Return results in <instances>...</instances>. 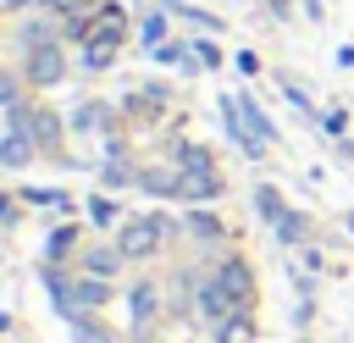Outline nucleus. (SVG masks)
I'll list each match as a JSON object with an SVG mask.
<instances>
[{
    "label": "nucleus",
    "instance_id": "obj_1",
    "mask_svg": "<svg viewBox=\"0 0 354 343\" xmlns=\"http://www.w3.org/2000/svg\"><path fill=\"white\" fill-rule=\"evenodd\" d=\"M166 232H171L166 216H133V221L122 227V254H155Z\"/></svg>",
    "mask_w": 354,
    "mask_h": 343
},
{
    "label": "nucleus",
    "instance_id": "obj_2",
    "mask_svg": "<svg viewBox=\"0 0 354 343\" xmlns=\"http://www.w3.org/2000/svg\"><path fill=\"white\" fill-rule=\"evenodd\" d=\"M216 282H221V293H227V304H232V310H249V293H254V282H249V266H243V260H227Z\"/></svg>",
    "mask_w": 354,
    "mask_h": 343
},
{
    "label": "nucleus",
    "instance_id": "obj_3",
    "mask_svg": "<svg viewBox=\"0 0 354 343\" xmlns=\"http://www.w3.org/2000/svg\"><path fill=\"white\" fill-rule=\"evenodd\" d=\"M238 116H243V133H249V155H260L277 133H271V122H266V111L254 105V100H238Z\"/></svg>",
    "mask_w": 354,
    "mask_h": 343
},
{
    "label": "nucleus",
    "instance_id": "obj_4",
    "mask_svg": "<svg viewBox=\"0 0 354 343\" xmlns=\"http://www.w3.org/2000/svg\"><path fill=\"white\" fill-rule=\"evenodd\" d=\"M127 310H133V321H155V310H160V293H155V282H133V293H127Z\"/></svg>",
    "mask_w": 354,
    "mask_h": 343
},
{
    "label": "nucleus",
    "instance_id": "obj_5",
    "mask_svg": "<svg viewBox=\"0 0 354 343\" xmlns=\"http://www.w3.org/2000/svg\"><path fill=\"white\" fill-rule=\"evenodd\" d=\"M28 160H33V144H28L22 127H11V133L0 138V166H28Z\"/></svg>",
    "mask_w": 354,
    "mask_h": 343
},
{
    "label": "nucleus",
    "instance_id": "obj_6",
    "mask_svg": "<svg viewBox=\"0 0 354 343\" xmlns=\"http://www.w3.org/2000/svg\"><path fill=\"white\" fill-rule=\"evenodd\" d=\"M28 72H33V83H55V77H61V50H55V44H44V50H33V61H28Z\"/></svg>",
    "mask_w": 354,
    "mask_h": 343
},
{
    "label": "nucleus",
    "instance_id": "obj_7",
    "mask_svg": "<svg viewBox=\"0 0 354 343\" xmlns=\"http://www.w3.org/2000/svg\"><path fill=\"white\" fill-rule=\"evenodd\" d=\"M183 194H188V199H216V194H221V177H216V172H188V177H183Z\"/></svg>",
    "mask_w": 354,
    "mask_h": 343
},
{
    "label": "nucleus",
    "instance_id": "obj_8",
    "mask_svg": "<svg viewBox=\"0 0 354 343\" xmlns=\"http://www.w3.org/2000/svg\"><path fill=\"white\" fill-rule=\"evenodd\" d=\"M249 332H254V326H249V315H243V310H238V315H227V321L216 326V337H221V343H249Z\"/></svg>",
    "mask_w": 354,
    "mask_h": 343
},
{
    "label": "nucleus",
    "instance_id": "obj_9",
    "mask_svg": "<svg viewBox=\"0 0 354 343\" xmlns=\"http://www.w3.org/2000/svg\"><path fill=\"white\" fill-rule=\"evenodd\" d=\"M138 183H144L149 194H183V177H171V172H144Z\"/></svg>",
    "mask_w": 354,
    "mask_h": 343
},
{
    "label": "nucleus",
    "instance_id": "obj_10",
    "mask_svg": "<svg viewBox=\"0 0 354 343\" xmlns=\"http://www.w3.org/2000/svg\"><path fill=\"white\" fill-rule=\"evenodd\" d=\"M254 210H260L266 221H282V216H288V210H282V194H277V188H260V194H254Z\"/></svg>",
    "mask_w": 354,
    "mask_h": 343
},
{
    "label": "nucleus",
    "instance_id": "obj_11",
    "mask_svg": "<svg viewBox=\"0 0 354 343\" xmlns=\"http://www.w3.org/2000/svg\"><path fill=\"white\" fill-rule=\"evenodd\" d=\"M177 160H183V172H210V155H205L199 144H183V149H177Z\"/></svg>",
    "mask_w": 354,
    "mask_h": 343
},
{
    "label": "nucleus",
    "instance_id": "obj_12",
    "mask_svg": "<svg viewBox=\"0 0 354 343\" xmlns=\"http://www.w3.org/2000/svg\"><path fill=\"white\" fill-rule=\"evenodd\" d=\"M277 238H282V243H299V238H304V216H299V210H288V216L277 221Z\"/></svg>",
    "mask_w": 354,
    "mask_h": 343
},
{
    "label": "nucleus",
    "instance_id": "obj_13",
    "mask_svg": "<svg viewBox=\"0 0 354 343\" xmlns=\"http://www.w3.org/2000/svg\"><path fill=\"white\" fill-rule=\"evenodd\" d=\"M116 260H122V249H94V254H88V271L111 277V271H116Z\"/></svg>",
    "mask_w": 354,
    "mask_h": 343
},
{
    "label": "nucleus",
    "instance_id": "obj_14",
    "mask_svg": "<svg viewBox=\"0 0 354 343\" xmlns=\"http://www.w3.org/2000/svg\"><path fill=\"white\" fill-rule=\"evenodd\" d=\"M188 227H194L199 238H216V232H221V221H216V216H205V210H199V216H188Z\"/></svg>",
    "mask_w": 354,
    "mask_h": 343
},
{
    "label": "nucleus",
    "instance_id": "obj_15",
    "mask_svg": "<svg viewBox=\"0 0 354 343\" xmlns=\"http://www.w3.org/2000/svg\"><path fill=\"white\" fill-rule=\"evenodd\" d=\"M66 249H72V227H61V232L50 238V260H55V254H66Z\"/></svg>",
    "mask_w": 354,
    "mask_h": 343
},
{
    "label": "nucleus",
    "instance_id": "obj_16",
    "mask_svg": "<svg viewBox=\"0 0 354 343\" xmlns=\"http://www.w3.org/2000/svg\"><path fill=\"white\" fill-rule=\"evenodd\" d=\"M160 33H166V17H149V22H144V39H149V44H160Z\"/></svg>",
    "mask_w": 354,
    "mask_h": 343
},
{
    "label": "nucleus",
    "instance_id": "obj_17",
    "mask_svg": "<svg viewBox=\"0 0 354 343\" xmlns=\"http://www.w3.org/2000/svg\"><path fill=\"white\" fill-rule=\"evenodd\" d=\"M72 122H77V127H94V122H100V105H83V111H77Z\"/></svg>",
    "mask_w": 354,
    "mask_h": 343
},
{
    "label": "nucleus",
    "instance_id": "obj_18",
    "mask_svg": "<svg viewBox=\"0 0 354 343\" xmlns=\"http://www.w3.org/2000/svg\"><path fill=\"white\" fill-rule=\"evenodd\" d=\"M88 216H94V221H111L116 210H111V199H94V205H88Z\"/></svg>",
    "mask_w": 354,
    "mask_h": 343
},
{
    "label": "nucleus",
    "instance_id": "obj_19",
    "mask_svg": "<svg viewBox=\"0 0 354 343\" xmlns=\"http://www.w3.org/2000/svg\"><path fill=\"white\" fill-rule=\"evenodd\" d=\"M72 343H105V332H100V326H77V337H72Z\"/></svg>",
    "mask_w": 354,
    "mask_h": 343
},
{
    "label": "nucleus",
    "instance_id": "obj_20",
    "mask_svg": "<svg viewBox=\"0 0 354 343\" xmlns=\"http://www.w3.org/2000/svg\"><path fill=\"white\" fill-rule=\"evenodd\" d=\"M11 100H17V89H11V77L0 72V105H11Z\"/></svg>",
    "mask_w": 354,
    "mask_h": 343
},
{
    "label": "nucleus",
    "instance_id": "obj_21",
    "mask_svg": "<svg viewBox=\"0 0 354 343\" xmlns=\"http://www.w3.org/2000/svg\"><path fill=\"white\" fill-rule=\"evenodd\" d=\"M304 11H310V17H315V11H321V0H304Z\"/></svg>",
    "mask_w": 354,
    "mask_h": 343
},
{
    "label": "nucleus",
    "instance_id": "obj_22",
    "mask_svg": "<svg viewBox=\"0 0 354 343\" xmlns=\"http://www.w3.org/2000/svg\"><path fill=\"white\" fill-rule=\"evenodd\" d=\"M348 232H354V210H348Z\"/></svg>",
    "mask_w": 354,
    "mask_h": 343
},
{
    "label": "nucleus",
    "instance_id": "obj_23",
    "mask_svg": "<svg viewBox=\"0 0 354 343\" xmlns=\"http://www.w3.org/2000/svg\"><path fill=\"white\" fill-rule=\"evenodd\" d=\"M6 6H22V0H6Z\"/></svg>",
    "mask_w": 354,
    "mask_h": 343
}]
</instances>
